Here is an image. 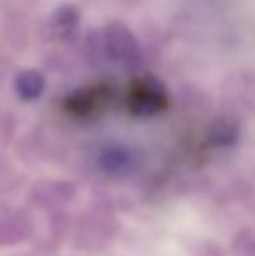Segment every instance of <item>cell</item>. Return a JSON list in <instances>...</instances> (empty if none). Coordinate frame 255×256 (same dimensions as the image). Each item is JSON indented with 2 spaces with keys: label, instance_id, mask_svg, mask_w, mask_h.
Masks as SVG:
<instances>
[{
  "label": "cell",
  "instance_id": "3",
  "mask_svg": "<svg viewBox=\"0 0 255 256\" xmlns=\"http://www.w3.org/2000/svg\"><path fill=\"white\" fill-rule=\"evenodd\" d=\"M16 89L20 92L21 98L32 100L37 98L44 89V78L37 74V72H25L18 77L16 80Z\"/></svg>",
  "mask_w": 255,
  "mask_h": 256
},
{
  "label": "cell",
  "instance_id": "2",
  "mask_svg": "<svg viewBox=\"0 0 255 256\" xmlns=\"http://www.w3.org/2000/svg\"><path fill=\"white\" fill-rule=\"evenodd\" d=\"M109 44L112 48L114 56L121 58V60H131L133 56H136V44L133 40V37L126 32V28L119 26H112L109 30Z\"/></svg>",
  "mask_w": 255,
  "mask_h": 256
},
{
  "label": "cell",
  "instance_id": "1",
  "mask_svg": "<svg viewBox=\"0 0 255 256\" xmlns=\"http://www.w3.org/2000/svg\"><path fill=\"white\" fill-rule=\"evenodd\" d=\"M166 106V96L157 89V84L143 80L131 92V110L140 115H150Z\"/></svg>",
  "mask_w": 255,
  "mask_h": 256
}]
</instances>
